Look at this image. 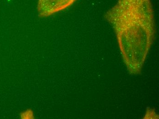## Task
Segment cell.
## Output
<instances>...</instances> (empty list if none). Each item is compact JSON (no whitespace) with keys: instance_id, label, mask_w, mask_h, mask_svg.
Returning a JSON list of instances; mask_svg holds the SVG:
<instances>
[{"instance_id":"1","label":"cell","mask_w":159,"mask_h":119,"mask_svg":"<svg viewBox=\"0 0 159 119\" xmlns=\"http://www.w3.org/2000/svg\"><path fill=\"white\" fill-rule=\"evenodd\" d=\"M105 18L114 29L128 69L139 73L156 34L151 0H118Z\"/></svg>"},{"instance_id":"2","label":"cell","mask_w":159,"mask_h":119,"mask_svg":"<svg viewBox=\"0 0 159 119\" xmlns=\"http://www.w3.org/2000/svg\"><path fill=\"white\" fill-rule=\"evenodd\" d=\"M77 0H38L37 10L41 17H47L70 7Z\"/></svg>"},{"instance_id":"3","label":"cell","mask_w":159,"mask_h":119,"mask_svg":"<svg viewBox=\"0 0 159 119\" xmlns=\"http://www.w3.org/2000/svg\"><path fill=\"white\" fill-rule=\"evenodd\" d=\"M21 119H32L34 118V113L32 110L28 109L26 111L21 112L20 114Z\"/></svg>"}]
</instances>
